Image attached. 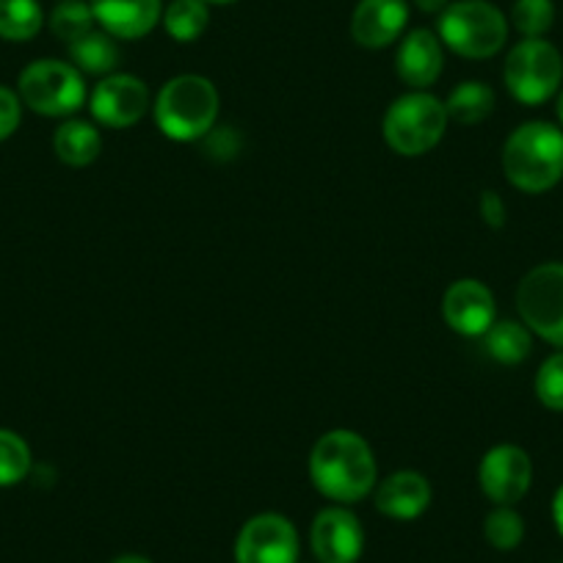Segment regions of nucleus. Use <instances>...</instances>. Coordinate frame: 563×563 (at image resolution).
Listing matches in <instances>:
<instances>
[{"label": "nucleus", "instance_id": "nucleus-1", "mask_svg": "<svg viewBox=\"0 0 563 563\" xmlns=\"http://www.w3.org/2000/svg\"><path fill=\"white\" fill-rule=\"evenodd\" d=\"M310 478L327 500L340 503V506L365 500L376 489L378 481L373 448L356 431H327L312 445Z\"/></svg>", "mask_w": 563, "mask_h": 563}, {"label": "nucleus", "instance_id": "nucleus-2", "mask_svg": "<svg viewBox=\"0 0 563 563\" xmlns=\"http://www.w3.org/2000/svg\"><path fill=\"white\" fill-rule=\"evenodd\" d=\"M506 180L522 194H547L563 180V130L552 122H525L503 144Z\"/></svg>", "mask_w": 563, "mask_h": 563}, {"label": "nucleus", "instance_id": "nucleus-3", "mask_svg": "<svg viewBox=\"0 0 563 563\" xmlns=\"http://www.w3.org/2000/svg\"><path fill=\"white\" fill-rule=\"evenodd\" d=\"M221 111V97L205 75H177L166 80L153 102V117L161 133L172 141H199L213 133Z\"/></svg>", "mask_w": 563, "mask_h": 563}, {"label": "nucleus", "instance_id": "nucleus-4", "mask_svg": "<svg viewBox=\"0 0 563 563\" xmlns=\"http://www.w3.org/2000/svg\"><path fill=\"white\" fill-rule=\"evenodd\" d=\"M448 124L451 119H448L445 100L434 97L431 91H409L389 102V108L384 111L382 133L393 153L404 155V158H420L440 147Z\"/></svg>", "mask_w": 563, "mask_h": 563}, {"label": "nucleus", "instance_id": "nucleus-5", "mask_svg": "<svg viewBox=\"0 0 563 563\" xmlns=\"http://www.w3.org/2000/svg\"><path fill=\"white\" fill-rule=\"evenodd\" d=\"M437 36L462 58H492L506 47L508 20L489 0H459L440 14Z\"/></svg>", "mask_w": 563, "mask_h": 563}, {"label": "nucleus", "instance_id": "nucleus-6", "mask_svg": "<svg viewBox=\"0 0 563 563\" xmlns=\"http://www.w3.org/2000/svg\"><path fill=\"white\" fill-rule=\"evenodd\" d=\"M503 84H506L508 95L522 106H544L561 91V51L547 40L517 42L503 64Z\"/></svg>", "mask_w": 563, "mask_h": 563}, {"label": "nucleus", "instance_id": "nucleus-7", "mask_svg": "<svg viewBox=\"0 0 563 563\" xmlns=\"http://www.w3.org/2000/svg\"><path fill=\"white\" fill-rule=\"evenodd\" d=\"M18 95L25 108L42 117H73L89 100L84 73L58 58H40L20 73Z\"/></svg>", "mask_w": 563, "mask_h": 563}, {"label": "nucleus", "instance_id": "nucleus-8", "mask_svg": "<svg viewBox=\"0 0 563 563\" xmlns=\"http://www.w3.org/2000/svg\"><path fill=\"white\" fill-rule=\"evenodd\" d=\"M517 312L536 338L563 349V263H541L522 276Z\"/></svg>", "mask_w": 563, "mask_h": 563}, {"label": "nucleus", "instance_id": "nucleus-9", "mask_svg": "<svg viewBox=\"0 0 563 563\" xmlns=\"http://www.w3.org/2000/svg\"><path fill=\"white\" fill-rule=\"evenodd\" d=\"M153 108L147 84L130 73L106 75L89 95V111L97 124L111 130H128L139 124Z\"/></svg>", "mask_w": 563, "mask_h": 563}, {"label": "nucleus", "instance_id": "nucleus-10", "mask_svg": "<svg viewBox=\"0 0 563 563\" xmlns=\"http://www.w3.org/2000/svg\"><path fill=\"white\" fill-rule=\"evenodd\" d=\"M299 530L282 514H257L235 539V563H299Z\"/></svg>", "mask_w": 563, "mask_h": 563}, {"label": "nucleus", "instance_id": "nucleus-11", "mask_svg": "<svg viewBox=\"0 0 563 563\" xmlns=\"http://www.w3.org/2000/svg\"><path fill=\"white\" fill-rule=\"evenodd\" d=\"M481 492L495 506H517L533 484V462L519 445H495L478 467Z\"/></svg>", "mask_w": 563, "mask_h": 563}, {"label": "nucleus", "instance_id": "nucleus-12", "mask_svg": "<svg viewBox=\"0 0 563 563\" xmlns=\"http://www.w3.org/2000/svg\"><path fill=\"white\" fill-rule=\"evenodd\" d=\"M442 318L462 338H484L497 321L495 294L481 279H456L442 296Z\"/></svg>", "mask_w": 563, "mask_h": 563}, {"label": "nucleus", "instance_id": "nucleus-13", "mask_svg": "<svg viewBox=\"0 0 563 563\" xmlns=\"http://www.w3.org/2000/svg\"><path fill=\"white\" fill-rule=\"evenodd\" d=\"M310 544L321 563H356L365 550V530L345 506L323 508L310 528Z\"/></svg>", "mask_w": 563, "mask_h": 563}, {"label": "nucleus", "instance_id": "nucleus-14", "mask_svg": "<svg viewBox=\"0 0 563 563\" xmlns=\"http://www.w3.org/2000/svg\"><path fill=\"white\" fill-rule=\"evenodd\" d=\"M442 40L429 29H415L400 40L395 53V73L411 91H429L445 69Z\"/></svg>", "mask_w": 563, "mask_h": 563}, {"label": "nucleus", "instance_id": "nucleus-15", "mask_svg": "<svg viewBox=\"0 0 563 563\" xmlns=\"http://www.w3.org/2000/svg\"><path fill=\"white\" fill-rule=\"evenodd\" d=\"M409 23L406 0H360L351 18V36L367 51H382L400 40Z\"/></svg>", "mask_w": 563, "mask_h": 563}, {"label": "nucleus", "instance_id": "nucleus-16", "mask_svg": "<svg viewBox=\"0 0 563 563\" xmlns=\"http://www.w3.org/2000/svg\"><path fill=\"white\" fill-rule=\"evenodd\" d=\"M431 497H434V492H431L429 478L417 473V470H398L373 489L378 514L389 519H400V522L422 517L429 511Z\"/></svg>", "mask_w": 563, "mask_h": 563}, {"label": "nucleus", "instance_id": "nucleus-17", "mask_svg": "<svg viewBox=\"0 0 563 563\" xmlns=\"http://www.w3.org/2000/svg\"><path fill=\"white\" fill-rule=\"evenodd\" d=\"M97 25L113 40H141L164 18L161 0H91Z\"/></svg>", "mask_w": 563, "mask_h": 563}, {"label": "nucleus", "instance_id": "nucleus-18", "mask_svg": "<svg viewBox=\"0 0 563 563\" xmlns=\"http://www.w3.org/2000/svg\"><path fill=\"white\" fill-rule=\"evenodd\" d=\"M53 153L62 164L73 166V169H84L91 166L102 153V135L95 122L86 119H67L53 133Z\"/></svg>", "mask_w": 563, "mask_h": 563}, {"label": "nucleus", "instance_id": "nucleus-19", "mask_svg": "<svg viewBox=\"0 0 563 563\" xmlns=\"http://www.w3.org/2000/svg\"><path fill=\"white\" fill-rule=\"evenodd\" d=\"M495 89H492L489 84H484V80H464V84H459L445 100L448 119L456 124H464V128L486 122V119L492 117V111H495Z\"/></svg>", "mask_w": 563, "mask_h": 563}, {"label": "nucleus", "instance_id": "nucleus-20", "mask_svg": "<svg viewBox=\"0 0 563 563\" xmlns=\"http://www.w3.org/2000/svg\"><path fill=\"white\" fill-rule=\"evenodd\" d=\"M69 58H73V64L80 73L106 78V75L117 73L119 62H122V53H119L117 40L111 34H106L102 29H95L84 40L69 45Z\"/></svg>", "mask_w": 563, "mask_h": 563}, {"label": "nucleus", "instance_id": "nucleus-21", "mask_svg": "<svg viewBox=\"0 0 563 563\" xmlns=\"http://www.w3.org/2000/svg\"><path fill=\"white\" fill-rule=\"evenodd\" d=\"M484 345L486 354L500 365H519L533 351V332L522 321L503 318V321L492 323L489 332L484 334Z\"/></svg>", "mask_w": 563, "mask_h": 563}, {"label": "nucleus", "instance_id": "nucleus-22", "mask_svg": "<svg viewBox=\"0 0 563 563\" xmlns=\"http://www.w3.org/2000/svg\"><path fill=\"white\" fill-rule=\"evenodd\" d=\"M164 29L175 42H197L210 25V9L205 0H172L164 9Z\"/></svg>", "mask_w": 563, "mask_h": 563}, {"label": "nucleus", "instance_id": "nucleus-23", "mask_svg": "<svg viewBox=\"0 0 563 563\" xmlns=\"http://www.w3.org/2000/svg\"><path fill=\"white\" fill-rule=\"evenodd\" d=\"M45 25L40 0H0V40L29 42Z\"/></svg>", "mask_w": 563, "mask_h": 563}, {"label": "nucleus", "instance_id": "nucleus-24", "mask_svg": "<svg viewBox=\"0 0 563 563\" xmlns=\"http://www.w3.org/2000/svg\"><path fill=\"white\" fill-rule=\"evenodd\" d=\"M97 29L95 12H91V3L84 0H62L51 14V31L58 42L64 45H73V42L84 40L86 34Z\"/></svg>", "mask_w": 563, "mask_h": 563}, {"label": "nucleus", "instance_id": "nucleus-25", "mask_svg": "<svg viewBox=\"0 0 563 563\" xmlns=\"http://www.w3.org/2000/svg\"><path fill=\"white\" fill-rule=\"evenodd\" d=\"M31 448L20 434L0 429V486H18L31 473Z\"/></svg>", "mask_w": 563, "mask_h": 563}, {"label": "nucleus", "instance_id": "nucleus-26", "mask_svg": "<svg viewBox=\"0 0 563 563\" xmlns=\"http://www.w3.org/2000/svg\"><path fill=\"white\" fill-rule=\"evenodd\" d=\"M511 23L522 34V40H544V34L555 23V3L552 0H514Z\"/></svg>", "mask_w": 563, "mask_h": 563}, {"label": "nucleus", "instance_id": "nucleus-27", "mask_svg": "<svg viewBox=\"0 0 563 563\" xmlns=\"http://www.w3.org/2000/svg\"><path fill=\"white\" fill-rule=\"evenodd\" d=\"M484 536L495 550H517L525 539V519L514 511V506H495L484 519Z\"/></svg>", "mask_w": 563, "mask_h": 563}, {"label": "nucleus", "instance_id": "nucleus-28", "mask_svg": "<svg viewBox=\"0 0 563 563\" xmlns=\"http://www.w3.org/2000/svg\"><path fill=\"white\" fill-rule=\"evenodd\" d=\"M536 398L544 409L563 411V349L547 356L536 373Z\"/></svg>", "mask_w": 563, "mask_h": 563}, {"label": "nucleus", "instance_id": "nucleus-29", "mask_svg": "<svg viewBox=\"0 0 563 563\" xmlns=\"http://www.w3.org/2000/svg\"><path fill=\"white\" fill-rule=\"evenodd\" d=\"M20 122H23V100L18 91L0 86V141L18 133Z\"/></svg>", "mask_w": 563, "mask_h": 563}, {"label": "nucleus", "instance_id": "nucleus-30", "mask_svg": "<svg viewBox=\"0 0 563 563\" xmlns=\"http://www.w3.org/2000/svg\"><path fill=\"white\" fill-rule=\"evenodd\" d=\"M481 219H484V224L489 227V230H503L506 227V219H508V208L506 202H503V197L497 191H484L481 194Z\"/></svg>", "mask_w": 563, "mask_h": 563}, {"label": "nucleus", "instance_id": "nucleus-31", "mask_svg": "<svg viewBox=\"0 0 563 563\" xmlns=\"http://www.w3.org/2000/svg\"><path fill=\"white\" fill-rule=\"evenodd\" d=\"M422 14H437L440 18L448 7H451V0H411Z\"/></svg>", "mask_w": 563, "mask_h": 563}, {"label": "nucleus", "instance_id": "nucleus-32", "mask_svg": "<svg viewBox=\"0 0 563 563\" xmlns=\"http://www.w3.org/2000/svg\"><path fill=\"white\" fill-rule=\"evenodd\" d=\"M552 522H555V530L563 536V484L558 486L555 497H552Z\"/></svg>", "mask_w": 563, "mask_h": 563}, {"label": "nucleus", "instance_id": "nucleus-33", "mask_svg": "<svg viewBox=\"0 0 563 563\" xmlns=\"http://www.w3.org/2000/svg\"><path fill=\"white\" fill-rule=\"evenodd\" d=\"M111 563H153V561L144 555H119V558H113Z\"/></svg>", "mask_w": 563, "mask_h": 563}, {"label": "nucleus", "instance_id": "nucleus-34", "mask_svg": "<svg viewBox=\"0 0 563 563\" xmlns=\"http://www.w3.org/2000/svg\"><path fill=\"white\" fill-rule=\"evenodd\" d=\"M558 102H555V113H558V122H561V130H563V86L561 91H558Z\"/></svg>", "mask_w": 563, "mask_h": 563}, {"label": "nucleus", "instance_id": "nucleus-35", "mask_svg": "<svg viewBox=\"0 0 563 563\" xmlns=\"http://www.w3.org/2000/svg\"><path fill=\"white\" fill-rule=\"evenodd\" d=\"M205 3H216V7H230V3H238V0H205Z\"/></svg>", "mask_w": 563, "mask_h": 563}]
</instances>
